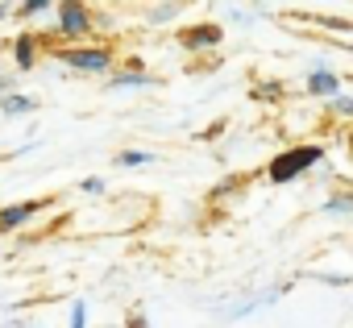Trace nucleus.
<instances>
[{"label":"nucleus","instance_id":"nucleus-1","mask_svg":"<svg viewBox=\"0 0 353 328\" xmlns=\"http://www.w3.org/2000/svg\"><path fill=\"white\" fill-rule=\"evenodd\" d=\"M320 158H324L320 145H291L287 154H279V158L270 162V183H291V179H299L303 171L316 167Z\"/></svg>","mask_w":353,"mask_h":328},{"label":"nucleus","instance_id":"nucleus-2","mask_svg":"<svg viewBox=\"0 0 353 328\" xmlns=\"http://www.w3.org/2000/svg\"><path fill=\"white\" fill-rule=\"evenodd\" d=\"M59 59L75 71H108L112 67V54L104 46H71V50H59Z\"/></svg>","mask_w":353,"mask_h":328},{"label":"nucleus","instance_id":"nucleus-3","mask_svg":"<svg viewBox=\"0 0 353 328\" xmlns=\"http://www.w3.org/2000/svg\"><path fill=\"white\" fill-rule=\"evenodd\" d=\"M59 30L71 34V38H79V34L92 30V13L83 5H59Z\"/></svg>","mask_w":353,"mask_h":328},{"label":"nucleus","instance_id":"nucleus-4","mask_svg":"<svg viewBox=\"0 0 353 328\" xmlns=\"http://www.w3.org/2000/svg\"><path fill=\"white\" fill-rule=\"evenodd\" d=\"M307 92H312V96H332V100H336V96H341V79H336L324 63H316L312 75H307Z\"/></svg>","mask_w":353,"mask_h":328},{"label":"nucleus","instance_id":"nucleus-5","mask_svg":"<svg viewBox=\"0 0 353 328\" xmlns=\"http://www.w3.org/2000/svg\"><path fill=\"white\" fill-rule=\"evenodd\" d=\"M46 204L42 200H30V204H13V208H0V229H17V225H26L30 216H38Z\"/></svg>","mask_w":353,"mask_h":328},{"label":"nucleus","instance_id":"nucleus-6","mask_svg":"<svg viewBox=\"0 0 353 328\" xmlns=\"http://www.w3.org/2000/svg\"><path fill=\"white\" fill-rule=\"evenodd\" d=\"M221 42V25H196V30H183V46L188 50H212Z\"/></svg>","mask_w":353,"mask_h":328},{"label":"nucleus","instance_id":"nucleus-7","mask_svg":"<svg viewBox=\"0 0 353 328\" xmlns=\"http://www.w3.org/2000/svg\"><path fill=\"white\" fill-rule=\"evenodd\" d=\"M13 59H17V67H34V38H30V34H26V38H17Z\"/></svg>","mask_w":353,"mask_h":328},{"label":"nucleus","instance_id":"nucleus-8","mask_svg":"<svg viewBox=\"0 0 353 328\" xmlns=\"http://www.w3.org/2000/svg\"><path fill=\"white\" fill-rule=\"evenodd\" d=\"M0 108H5L9 116H17V112H30L34 100H30V96H5V100H0Z\"/></svg>","mask_w":353,"mask_h":328},{"label":"nucleus","instance_id":"nucleus-9","mask_svg":"<svg viewBox=\"0 0 353 328\" xmlns=\"http://www.w3.org/2000/svg\"><path fill=\"white\" fill-rule=\"evenodd\" d=\"M154 154H145V150H125V154H117V167H145Z\"/></svg>","mask_w":353,"mask_h":328},{"label":"nucleus","instance_id":"nucleus-10","mask_svg":"<svg viewBox=\"0 0 353 328\" xmlns=\"http://www.w3.org/2000/svg\"><path fill=\"white\" fill-rule=\"evenodd\" d=\"M145 83H150V79H145L141 71H125V75L112 79V88H145Z\"/></svg>","mask_w":353,"mask_h":328},{"label":"nucleus","instance_id":"nucleus-11","mask_svg":"<svg viewBox=\"0 0 353 328\" xmlns=\"http://www.w3.org/2000/svg\"><path fill=\"white\" fill-rule=\"evenodd\" d=\"M324 212L345 216V212H353V200H349V196H328V200H324Z\"/></svg>","mask_w":353,"mask_h":328},{"label":"nucleus","instance_id":"nucleus-12","mask_svg":"<svg viewBox=\"0 0 353 328\" xmlns=\"http://www.w3.org/2000/svg\"><path fill=\"white\" fill-rule=\"evenodd\" d=\"M71 328H88V307H83V299H75V307H71Z\"/></svg>","mask_w":353,"mask_h":328},{"label":"nucleus","instance_id":"nucleus-13","mask_svg":"<svg viewBox=\"0 0 353 328\" xmlns=\"http://www.w3.org/2000/svg\"><path fill=\"white\" fill-rule=\"evenodd\" d=\"M332 112H341V116H353V96H336V100H332Z\"/></svg>","mask_w":353,"mask_h":328},{"label":"nucleus","instance_id":"nucleus-14","mask_svg":"<svg viewBox=\"0 0 353 328\" xmlns=\"http://www.w3.org/2000/svg\"><path fill=\"white\" fill-rule=\"evenodd\" d=\"M174 13H179V5H158L150 17H154V21H166V17H174Z\"/></svg>","mask_w":353,"mask_h":328},{"label":"nucleus","instance_id":"nucleus-15","mask_svg":"<svg viewBox=\"0 0 353 328\" xmlns=\"http://www.w3.org/2000/svg\"><path fill=\"white\" fill-rule=\"evenodd\" d=\"M79 187H83V192H88V196H100V192H104V183H100V179H96V175H92V179H83V183H79Z\"/></svg>","mask_w":353,"mask_h":328},{"label":"nucleus","instance_id":"nucleus-16","mask_svg":"<svg viewBox=\"0 0 353 328\" xmlns=\"http://www.w3.org/2000/svg\"><path fill=\"white\" fill-rule=\"evenodd\" d=\"M46 9H50V5H46V0H30V5H26L21 13H26V17H34V13H46Z\"/></svg>","mask_w":353,"mask_h":328}]
</instances>
